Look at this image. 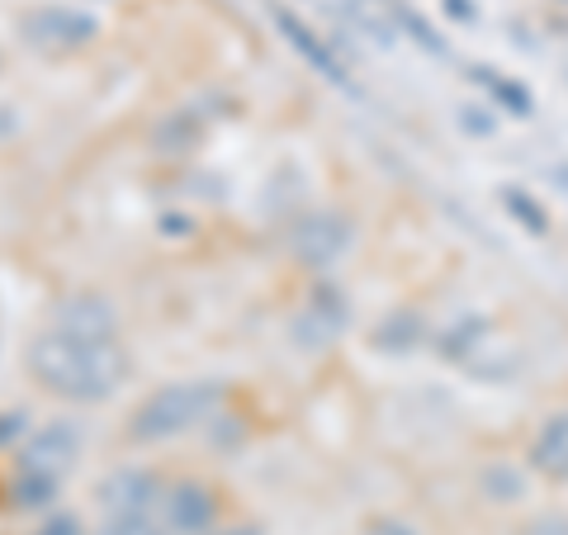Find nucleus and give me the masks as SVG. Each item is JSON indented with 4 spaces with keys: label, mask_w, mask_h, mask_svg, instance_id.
I'll use <instances>...</instances> for the list:
<instances>
[{
    "label": "nucleus",
    "mask_w": 568,
    "mask_h": 535,
    "mask_svg": "<svg viewBox=\"0 0 568 535\" xmlns=\"http://www.w3.org/2000/svg\"><path fill=\"white\" fill-rule=\"evenodd\" d=\"M156 493H162V478L152 470H114L110 478L100 484V503L110 507L114 516H129V512H142L156 503Z\"/></svg>",
    "instance_id": "20e7f679"
},
{
    "label": "nucleus",
    "mask_w": 568,
    "mask_h": 535,
    "mask_svg": "<svg viewBox=\"0 0 568 535\" xmlns=\"http://www.w3.org/2000/svg\"><path fill=\"white\" fill-rule=\"evenodd\" d=\"M95 535H166V531L152 526L142 512H129V516H110V522H104Z\"/></svg>",
    "instance_id": "6e6552de"
},
{
    "label": "nucleus",
    "mask_w": 568,
    "mask_h": 535,
    "mask_svg": "<svg viewBox=\"0 0 568 535\" xmlns=\"http://www.w3.org/2000/svg\"><path fill=\"white\" fill-rule=\"evenodd\" d=\"M162 512H166V526L175 535H209L213 522H219V497H213V488L185 478V484H175L162 497Z\"/></svg>",
    "instance_id": "7ed1b4c3"
},
{
    "label": "nucleus",
    "mask_w": 568,
    "mask_h": 535,
    "mask_svg": "<svg viewBox=\"0 0 568 535\" xmlns=\"http://www.w3.org/2000/svg\"><path fill=\"white\" fill-rule=\"evenodd\" d=\"M62 478L58 474H33V470H20L14 478V507H48L58 497Z\"/></svg>",
    "instance_id": "0eeeda50"
},
{
    "label": "nucleus",
    "mask_w": 568,
    "mask_h": 535,
    "mask_svg": "<svg viewBox=\"0 0 568 535\" xmlns=\"http://www.w3.org/2000/svg\"><path fill=\"white\" fill-rule=\"evenodd\" d=\"M223 535H261V531H252V526H237V531H223Z\"/></svg>",
    "instance_id": "9d476101"
},
{
    "label": "nucleus",
    "mask_w": 568,
    "mask_h": 535,
    "mask_svg": "<svg viewBox=\"0 0 568 535\" xmlns=\"http://www.w3.org/2000/svg\"><path fill=\"white\" fill-rule=\"evenodd\" d=\"M29 370L48 394L100 403L129 380V355L114 342V332H77L58 323L29 346Z\"/></svg>",
    "instance_id": "f257e3e1"
},
{
    "label": "nucleus",
    "mask_w": 568,
    "mask_h": 535,
    "mask_svg": "<svg viewBox=\"0 0 568 535\" xmlns=\"http://www.w3.org/2000/svg\"><path fill=\"white\" fill-rule=\"evenodd\" d=\"M77 460V432L71 426H48V432L33 436L24 451H20V470H33V474H67V465Z\"/></svg>",
    "instance_id": "39448f33"
},
{
    "label": "nucleus",
    "mask_w": 568,
    "mask_h": 535,
    "mask_svg": "<svg viewBox=\"0 0 568 535\" xmlns=\"http://www.w3.org/2000/svg\"><path fill=\"white\" fill-rule=\"evenodd\" d=\"M39 535H81V522L71 512H58L52 522H43V531Z\"/></svg>",
    "instance_id": "1a4fd4ad"
},
{
    "label": "nucleus",
    "mask_w": 568,
    "mask_h": 535,
    "mask_svg": "<svg viewBox=\"0 0 568 535\" xmlns=\"http://www.w3.org/2000/svg\"><path fill=\"white\" fill-rule=\"evenodd\" d=\"M29 33H33V43H48V48H58V43L62 48H81L95 33V24L81 20V14H43V20L29 24Z\"/></svg>",
    "instance_id": "423d86ee"
},
{
    "label": "nucleus",
    "mask_w": 568,
    "mask_h": 535,
    "mask_svg": "<svg viewBox=\"0 0 568 535\" xmlns=\"http://www.w3.org/2000/svg\"><path fill=\"white\" fill-rule=\"evenodd\" d=\"M223 403V384H209V380H190V384H166L156 388L133 413L129 422V436L133 441H166V436H181L190 426H200L204 417L219 413Z\"/></svg>",
    "instance_id": "f03ea898"
}]
</instances>
